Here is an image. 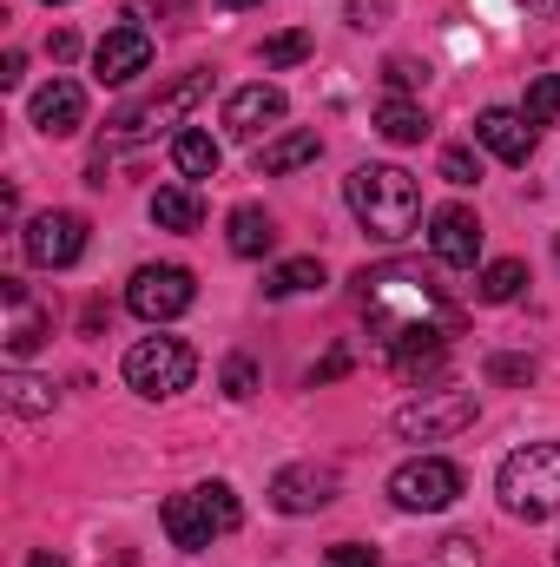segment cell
<instances>
[{
  "label": "cell",
  "instance_id": "f35d334b",
  "mask_svg": "<svg viewBox=\"0 0 560 567\" xmlns=\"http://www.w3.org/2000/svg\"><path fill=\"white\" fill-rule=\"evenodd\" d=\"M20 73H27V53H20V47H13V53H7V60H0V86H20Z\"/></svg>",
  "mask_w": 560,
  "mask_h": 567
},
{
  "label": "cell",
  "instance_id": "e575fe53",
  "mask_svg": "<svg viewBox=\"0 0 560 567\" xmlns=\"http://www.w3.org/2000/svg\"><path fill=\"white\" fill-rule=\"evenodd\" d=\"M343 370H350V350H330V357H323V363L310 370V383H336Z\"/></svg>",
  "mask_w": 560,
  "mask_h": 567
},
{
  "label": "cell",
  "instance_id": "ac0fdd59",
  "mask_svg": "<svg viewBox=\"0 0 560 567\" xmlns=\"http://www.w3.org/2000/svg\"><path fill=\"white\" fill-rule=\"evenodd\" d=\"M152 225L185 238V231H198V225H205V198H198L191 185H158V192H152Z\"/></svg>",
  "mask_w": 560,
  "mask_h": 567
},
{
  "label": "cell",
  "instance_id": "4fadbf2b",
  "mask_svg": "<svg viewBox=\"0 0 560 567\" xmlns=\"http://www.w3.org/2000/svg\"><path fill=\"white\" fill-rule=\"evenodd\" d=\"M0 303H7V330H0L7 357H33V350L53 337V317L27 297V284H20V278H0Z\"/></svg>",
  "mask_w": 560,
  "mask_h": 567
},
{
  "label": "cell",
  "instance_id": "7402d4cb",
  "mask_svg": "<svg viewBox=\"0 0 560 567\" xmlns=\"http://www.w3.org/2000/svg\"><path fill=\"white\" fill-rule=\"evenodd\" d=\"M376 133H383L390 145H422V140H428V120H422V106H416V100L390 93V100L376 106Z\"/></svg>",
  "mask_w": 560,
  "mask_h": 567
},
{
  "label": "cell",
  "instance_id": "d6986e66",
  "mask_svg": "<svg viewBox=\"0 0 560 567\" xmlns=\"http://www.w3.org/2000/svg\"><path fill=\"white\" fill-rule=\"evenodd\" d=\"M218 158H225V145L211 140L205 126H178V133H172V165H178L185 178H211Z\"/></svg>",
  "mask_w": 560,
  "mask_h": 567
},
{
  "label": "cell",
  "instance_id": "603a6c76",
  "mask_svg": "<svg viewBox=\"0 0 560 567\" xmlns=\"http://www.w3.org/2000/svg\"><path fill=\"white\" fill-rule=\"evenodd\" d=\"M390 363H396V377H403L409 390L442 383V377H448V343H435V350H403V357H390Z\"/></svg>",
  "mask_w": 560,
  "mask_h": 567
},
{
  "label": "cell",
  "instance_id": "7a4b0ae2",
  "mask_svg": "<svg viewBox=\"0 0 560 567\" xmlns=\"http://www.w3.org/2000/svg\"><path fill=\"white\" fill-rule=\"evenodd\" d=\"M343 198H350L356 225H363L370 238H383V245L409 238L422 225V185L403 165H356L350 185H343Z\"/></svg>",
  "mask_w": 560,
  "mask_h": 567
},
{
  "label": "cell",
  "instance_id": "9c48e42d",
  "mask_svg": "<svg viewBox=\"0 0 560 567\" xmlns=\"http://www.w3.org/2000/svg\"><path fill=\"white\" fill-rule=\"evenodd\" d=\"M475 423V396L468 390H422V403L396 410V435L403 442H448Z\"/></svg>",
  "mask_w": 560,
  "mask_h": 567
},
{
  "label": "cell",
  "instance_id": "d6a6232c",
  "mask_svg": "<svg viewBox=\"0 0 560 567\" xmlns=\"http://www.w3.org/2000/svg\"><path fill=\"white\" fill-rule=\"evenodd\" d=\"M191 0H126V20L139 27V20H172V13H185Z\"/></svg>",
  "mask_w": 560,
  "mask_h": 567
},
{
  "label": "cell",
  "instance_id": "277c9868",
  "mask_svg": "<svg viewBox=\"0 0 560 567\" xmlns=\"http://www.w3.org/2000/svg\"><path fill=\"white\" fill-rule=\"evenodd\" d=\"M158 522H165L172 548H211L218 535H231V528L245 522V508H238L231 482H198V488L172 495V502L158 508Z\"/></svg>",
  "mask_w": 560,
  "mask_h": 567
},
{
  "label": "cell",
  "instance_id": "5bb4252c",
  "mask_svg": "<svg viewBox=\"0 0 560 567\" xmlns=\"http://www.w3.org/2000/svg\"><path fill=\"white\" fill-rule=\"evenodd\" d=\"M428 225H435V231H428L435 258H442L448 271H475V258H481V218H475L468 205H442Z\"/></svg>",
  "mask_w": 560,
  "mask_h": 567
},
{
  "label": "cell",
  "instance_id": "8992f818",
  "mask_svg": "<svg viewBox=\"0 0 560 567\" xmlns=\"http://www.w3.org/2000/svg\"><path fill=\"white\" fill-rule=\"evenodd\" d=\"M211 93V73H178L165 93H152V100H139V106H126L113 126H106V140H120V145H139V140H152L158 126H178L198 100Z\"/></svg>",
  "mask_w": 560,
  "mask_h": 567
},
{
  "label": "cell",
  "instance_id": "b9f144b4",
  "mask_svg": "<svg viewBox=\"0 0 560 567\" xmlns=\"http://www.w3.org/2000/svg\"><path fill=\"white\" fill-rule=\"evenodd\" d=\"M225 13H245V7H265V0H218Z\"/></svg>",
  "mask_w": 560,
  "mask_h": 567
},
{
  "label": "cell",
  "instance_id": "4dcf8cb0",
  "mask_svg": "<svg viewBox=\"0 0 560 567\" xmlns=\"http://www.w3.org/2000/svg\"><path fill=\"white\" fill-rule=\"evenodd\" d=\"M488 383H535V357H488Z\"/></svg>",
  "mask_w": 560,
  "mask_h": 567
},
{
  "label": "cell",
  "instance_id": "836d02e7",
  "mask_svg": "<svg viewBox=\"0 0 560 567\" xmlns=\"http://www.w3.org/2000/svg\"><path fill=\"white\" fill-rule=\"evenodd\" d=\"M330 567H383V555L363 548V542H336V548H330Z\"/></svg>",
  "mask_w": 560,
  "mask_h": 567
},
{
  "label": "cell",
  "instance_id": "7c38bea8",
  "mask_svg": "<svg viewBox=\"0 0 560 567\" xmlns=\"http://www.w3.org/2000/svg\"><path fill=\"white\" fill-rule=\"evenodd\" d=\"M145 66H152V33L145 27H113L100 47H93V80L100 86H126V80H139Z\"/></svg>",
  "mask_w": 560,
  "mask_h": 567
},
{
  "label": "cell",
  "instance_id": "1f68e13d",
  "mask_svg": "<svg viewBox=\"0 0 560 567\" xmlns=\"http://www.w3.org/2000/svg\"><path fill=\"white\" fill-rule=\"evenodd\" d=\"M251 390H258V363H251V357H231V363H225V396L245 403Z\"/></svg>",
  "mask_w": 560,
  "mask_h": 567
},
{
  "label": "cell",
  "instance_id": "ee69618b",
  "mask_svg": "<svg viewBox=\"0 0 560 567\" xmlns=\"http://www.w3.org/2000/svg\"><path fill=\"white\" fill-rule=\"evenodd\" d=\"M554 258H560V245H554Z\"/></svg>",
  "mask_w": 560,
  "mask_h": 567
},
{
  "label": "cell",
  "instance_id": "2e32d148",
  "mask_svg": "<svg viewBox=\"0 0 560 567\" xmlns=\"http://www.w3.org/2000/svg\"><path fill=\"white\" fill-rule=\"evenodd\" d=\"M475 140L488 145L501 165H528V158H535V126H528L515 106H488V113L475 120Z\"/></svg>",
  "mask_w": 560,
  "mask_h": 567
},
{
  "label": "cell",
  "instance_id": "6da1fadb",
  "mask_svg": "<svg viewBox=\"0 0 560 567\" xmlns=\"http://www.w3.org/2000/svg\"><path fill=\"white\" fill-rule=\"evenodd\" d=\"M356 303H363V317H370V330H376V343H383L390 357H403V350H435V343H448V337L462 330V303L435 284V271L403 265V258L363 271V278H356Z\"/></svg>",
  "mask_w": 560,
  "mask_h": 567
},
{
  "label": "cell",
  "instance_id": "3957f363",
  "mask_svg": "<svg viewBox=\"0 0 560 567\" xmlns=\"http://www.w3.org/2000/svg\"><path fill=\"white\" fill-rule=\"evenodd\" d=\"M495 495L515 522H548L560 515V442H528L501 462Z\"/></svg>",
  "mask_w": 560,
  "mask_h": 567
},
{
  "label": "cell",
  "instance_id": "f1b7e54d",
  "mask_svg": "<svg viewBox=\"0 0 560 567\" xmlns=\"http://www.w3.org/2000/svg\"><path fill=\"white\" fill-rule=\"evenodd\" d=\"M297 60H310V33H271L265 40V66H297Z\"/></svg>",
  "mask_w": 560,
  "mask_h": 567
},
{
  "label": "cell",
  "instance_id": "e0dca14e",
  "mask_svg": "<svg viewBox=\"0 0 560 567\" xmlns=\"http://www.w3.org/2000/svg\"><path fill=\"white\" fill-rule=\"evenodd\" d=\"M278 120H283V93L265 86V80H258V86H238V93L225 100V133H231V140H258V133L278 126Z\"/></svg>",
  "mask_w": 560,
  "mask_h": 567
},
{
  "label": "cell",
  "instance_id": "ab89813d",
  "mask_svg": "<svg viewBox=\"0 0 560 567\" xmlns=\"http://www.w3.org/2000/svg\"><path fill=\"white\" fill-rule=\"evenodd\" d=\"M521 7H528V13H548V20L560 13V0H521Z\"/></svg>",
  "mask_w": 560,
  "mask_h": 567
},
{
  "label": "cell",
  "instance_id": "44dd1931",
  "mask_svg": "<svg viewBox=\"0 0 560 567\" xmlns=\"http://www.w3.org/2000/svg\"><path fill=\"white\" fill-rule=\"evenodd\" d=\"M271 245H278L271 212H265V205H238V212H231V251H238V258H271Z\"/></svg>",
  "mask_w": 560,
  "mask_h": 567
},
{
  "label": "cell",
  "instance_id": "7bdbcfd3",
  "mask_svg": "<svg viewBox=\"0 0 560 567\" xmlns=\"http://www.w3.org/2000/svg\"><path fill=\"white\" fill-rule=\"evenodd\" d=\"M46 7H66V0H46Z\"/></svg>",
  "mask_w": 560,
  "mask_h": 567
},
{
  "label": "cell",
  "instance_id": "484cf974",
  "mask_svg": "<svg viewBox=\"0 0 560 567\" xmlns=\"http://www.w3.org/2000/svg\"><path fill=\"white\" fill-rule=\"evenodd\" d=\"M317 284H323V265L317 258H290V265H278L265 278V297H297V290H317Z\"/></svg>",
  "mask_w": 560,
  "mask_h": 567
},
{
  "label": "cell",
  "instance_id": "4316f807",
  "mask_svg": "<svg viewBox=\"0 0 560 567\" xmlns=\"http://www.w3.org/2000/svg\"><path fill=\"white\" fill-rule=\"evenodd\" d=\"M521 120L528 126H560V73H541L521 100Z\"/></svg>",
  "mask_w": 560,
  "mask_h": 567
},
{
  "label": "cell",
  "instance_id": "9a60e30c",
  "mask_svg": "<svg viewBox=\"0 0 560 567\" xmlns=\"http://www.w3.org/2000/svg\"><path fill=\"white\" fill-rule=\"evenodd\" d=\"M33 126H40L46 140H73V133L86 126V93H80L73 80H46V86L33 93Z\"/></svg>",
  "mask_w": 560,
  "mask_h": 567
},
{
  "label": "cell",
  "instance_id": "cb8c5ba5",
  "mask_svg": "<svg viewBox=\"0 0 560 567\" xmlns=\"http://www.w3.org/2000/svg\"><path fill=\"white\" fill-rule=\"evenodd\" d=\"M0 396H7V410H20V416H46L53 410V383H40V377H7L0 383Z\"/></svg>",
  "mask_w": 560,
  "mask_h": 567
},
{
  "label": "cell",
  "instance_id": "60d3db41",
  "mask_svg": "<svg viewBox=\"0 0 560 567\" xmlns=\"http://www.w3.org/2000/svg\"><path fill=\"white\" fill-rule=\"evenodd\" d=\"M27 567H66V561H60V555H46V548H40V555H33V561H27Z\"/></svg>",
  "mask_w": 560,
  "mask_h": 567
},
{
  "label": "cell",
  "instance_id": "30bf717a",
  "mask_svg": "<svg viewBox=\"0 0 560 567\" xmlns=\"http://www.w3.org/2000/svg\"><path fill=\"white\" fill-rule=\"evenodd\" d=\"M20 251H27V265H40V271H66V265H80V251H86V218H80V212H40V218H27V231H20Z\"/></svg>",
  "mask_w": 560,
  "mask_h": 567
},
{
  "label": "cell",
  "instance_id": "74e56055",
  "mask_svg": "<svg viewBox=\"0 0 560 567\" xmlns=\"http://www.w3.org/2000/svg\"><path fill=\"white\" fill-rule=\"evenodd\" d=\"M46 53H53V60H73V53H80V33H73V27H60V33L46 40Z\"/></svg>",
  "mask_w": 560,
  "mask_h": 567
},
{
  "label": "cell",
  "instance_id": "83f0119b",
  "mask_svg": "<svg viewBox=\"0 0 560 567\" xmlns=\"http://www.w3.org/2000/svg\"><path fill=\"white\" fill-rule=\"evenodd\" d=\"M416 567H481V548H475V535H448V542H435Z\"/></svg>",
  "mask_w": 560,
  "mask_h": 567
},
{
  "label": "cell",
  "instance_id": "d4e9b609",
  "mask_svg": "<svg viewBox=\"0 0 560 567\" xmlns=\"http://www.w3.org/2000/svg\"><path fill=\"white\" fill-rule=\"evenodd\" d=\"M521 284H528V271H521L515 258H495V265L481 271V284H475V297H481V303H515Z\"/></svg>",
  "mask_w": 560,
  "mask_h": 567
},
{
  "label": "cell",
  "instance_id": "52a82bcc",
  "mask_svg": "<svg viewBox=\"0 0 560 567\" xmlns=\"http://www.w3.org/2000/svg\"><path fill=\"white\" fill-rule=\"evenodd\" d=\"M455 495H462V468L448 455H416V462H403L390 475V502L403 515H442Z\"/></svg>",
  "mask_w": 560,
  "mask_h": 567
},
{
  "label": "cell",
  "instance_id": "ffe728a7",
  "mask_svg": "<svg viewBox=\"0 0 560 567\" xmlns=\"http://www.w3.org/2000/svg\"><path fill=\"white\" fill-rule=\"evenodd\" d=\"M317 152H323V140H317L310 126H297V133H278V140H271L265 152H258V172H265V178H283V172L310 165Z\"/></svg>",
  "mask_w": 560,
  "mask_h": 567
},
{
  "label": "cell",
  "instance_id": "d590c367",
  "mask_svg": "<svg viewBox=\"0 0 560 567\" xmlns=\"http://www.w3.org/2000/svg\"><path fill=\"white\" fill-rule=\"evenodd\" d=\"M390 13V0H350V27H376Z\"/></svg>",
  "mask_w": 560,
  "mask_h": 567
},
{
  "label": "cell",
  "instance_id": "5b68a950",
  "mask_svg": "<svg viewBox=\"0 0 560 567\" xmlns=\"http://www.w3.org/2000/svg\"><path fill=\"white\" fill-rule=\"evenodd\" d=\"M191 377H198V350L185 337H145V343L126 350V383L145 403H165V396L191 390Z\"/></svg>",
  "mask_w": 560,
  "mask_h": 567
},
{
  "label": "cell",
  "instance_id": "f546056e",
  "mask_svg": "<svg viewBox=\"0 0 560 567\" xmlns=\"http://www.w3.org/2000/svg\"><path fill=\"white\" fill-rule=\"evenodd\" d=\"M442 178H448V185H475V178H481L475 145H448V152H442Z\"/></svg>",
  "mask_w": 560,
  "mask_h": 567
},
{
  "label": "cell",
  "instance_id": "8d00e7d4",
  "mask_svg": "<svg viewBox=\"0 0 560 567\" xmlns=\"http://www.w3.org/2000/svg\"><path fill=\"white\" fill-rule=\"evenodd\" d=\"M383 73H390V86H396V93H409V86L422 80V66H416V60H390Z\"/></svg>",
  "mask_w": 560,
  "mask_h": 567
},
{
  "label": "cell",
  "instance_id": "ba28073f",
  "mask_svg": "<svg viewBox=\"0 0 560 567\" xmlns=\"http://www.w3.org/2000/svg\"><path fill=\"white\" fill-rule=\"evenodd\" d=\"M191 297H198V284H191L185 265H145V271H133V284H126V310L145 317V323H172V317H185Z\"/></svg>",
  "mask_w": 560,
  "mask_h": 567
},
{
  "label": "cell",
  "instance_id": "8fae6325",
  "mask_svg": "<svg viewBox=\"0 0 560 567\" xmlns=\"http://www.w3.org/2000/svg\"><path fill=\"white\" fill-rule=\"evenodd\" d=\"M330 502H336V468H323V462H290V468L271 475V508L278 515H317Z\"/></svg>",
  "mask_w": 560,
  "mask_h": 567
}]
</instances>
